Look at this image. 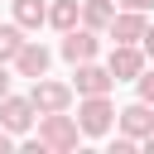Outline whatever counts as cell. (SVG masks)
Masks as SVG:
<instances>
[{
	"label": "cell",
	"instance_id": "7a4b0ae2",
	"mask_svg": "<svg viewBox=\"0 0 154 154\" xmlns=\"http://www.w3.org/2000/svg\"><path fill=\"white\" fill-rule=\"evenodd\" d=\"M34 120H38V144H43L48 154H72V149H77L82 130H77V120H72L67 111H48V116H34Z\"/></svg>",
	"mask_w": 154,
	"mask_h": 154
},
{
	"label": "cell",
	"instance_id": "4fadbf2b",
	"mask_svg": "<svg viewBox=\"0 0 154 154\" xmlns=\"http://www.w3.org/2000/svg\"><path fill=\"white\" fill-rule=\"evenodd\" d=\"M43 19H48V5L43 0H14V24L29 34V29H43Z\"/></svg>",
	"mask_w": 154,
	"mask_h": 154
},
{
	"label": "cell",
	"instance_id": "5bb4252c",
	"mask_svg": "<svg viewBox=\"0 0 154 154\" xmlns=\"http://www.w3.org/2000/svg\"><path fill=\"white\" fill-rule=\"evenodd\" d=\"M19 48H24V29L19 24H0V63H10Z\"/></svg>",
	"mask_w": 154,
	"mask_h": 154
},
{
	"label": "cell",
	"instance_id": "ac0fdd59",
	"mask_svg": "<svg viewBox=\"0 0 154 154\" xmlns=\"http://www.w3.org/2000/svg\"><path fill=\"white\" fill-rule=\"evenodd\" d=\"M149 5L154 0H116V10H144V14H149Z\"/></svg>",
	"mask_w": 154,
	"mask_h": 154
},
{
	"label": "cell",
	"instance_id": "7c38bea8",
	"mask_svg": "<svg viewBox=\"0 0 154 154\" xmlns=\"http://www.w3.org/2000/svg\"><path fill=\"white\" fill-rule=\"evenodd\" d=\"M111 14H116V0H82V24H87V29L106 34Z\"/></svg>",
	"mask_w": 154,
	"mask_h": 154
},
{
	"label": "cell",
	"instance_id": "5b68a950",
	"mask_svg": "<svg viewBox=\"0 0 154 154\" xmlns=\"http://www.w3.org/2000/svg\"><path fill=\"white\" fill-rule=\"evenodd\" d=\"M34 101L29 96H14V91H5L0 96V130H10V135H24L29 125H34Z\"/></svg>",
	"mask_w": 154,
	"mask_h": 154
},
{
	"label": "cell",
	"instance_id": "e0dca14e",
	"mask_svg": "<svg viewBox=\"0 0 154 154\" xmlns=\"http://www.w3.org/2000/svg\"><path fill=\"white\" fill-rule=\"evenodd\" d=\"M130 149H135V140H130V135H116V144H111V154H130Z\"/></svg>",
	"mask_w": 154,
	"mask_h": 154
},
{
	"label": "cell",
	"instance_id": "8fae6325",
	"mask_svg": "<svg viewBox=\"0 0 154 154\" xmlns=\"http://www.w3.org/2000/svg\"><path fill=\"white\" fill-rule=\"evenodd\" d=\"M43 24H53L58 34H63V29H72V24H82V0H53Z\"/></svg>",
	"mask_w": 154,
	"mask_h": 154
},
{
	"label": "cell",
	"instance_id": "9c48e42d",
	"mask_svg": "<svg viewBox=\"0 0 154 154\" xmlns=\"http://www.w3.org/2000/svg\"><path fill=\"white\" fill-rule=\"evenodd\" d=\"M140 67H144L140 43H116V48H111V58H106V72H111L116 82H135V77H140Z\"/></svg>",
	"mask_w": 154,
	"mask_h": 154
},
{
	"label": "cell",
	"instance_id": "9a60e30c",
	"mask_svg": "<svg viewBox=\"0 0 154 154\" xmlns=\"http://www.w3.org/2000/svg\"><path fill=\"white\" fill-rule=\"evenodd\" d=\"M135 87H140V101H149V106H154V67H140Z\"/></svg>",
	"mask_w": 154,
	"mask_h": 154
},
{
	"label": "cell",
	"instance_id": "8992f818",
	"mask_svg": "<svg viewBox=\"0 0 154 154\" xmlns=\"http://www.w3.org/2000/svg\"><path fill=\"white\" fill-rule=\"evenodd\" d=\"M77 72V82H72V96H101V91H111L116 87V77L106 72V67H96V58H87V63H72Z\"/></svg>",
	"mask_w": 154,
	"mask_h": 154
},
{
	"label": "cell",
	"instance_id": "d6986e66",
	"mask_svg": "<svg viewBox=\"0 0 154 154\" xmlns=\"http://www.w3.org/2000/svg\"><path fill=\"white\" fill-rule=\"evenodd\" d=\"M10 149H14V135H10V130H0V154H10Z\"/></svg>",
	"mask_w": 154,
	"mask_h": 154
},
{
	"label": "cell",
	"instance_id": "ba28073f",
	"mask_svg": "<svg viewBox=\"0 0 154 154\" xmlns=\"http://www.w3.org/2000/svg\"><path fill=\"white\" fill-rule=\"evenodd\" d=\"M48 63H53V53H48L38 38H24V48L10 58V67H14L19 77H29V82H34V77H43V72H48Z\"/></svg>",
	"mask_w": 154,
	"mask_h": 154
},
{
	"label": "cell",
	"instance_id": "ffe728a7",
	"mask_svg": "<svg viewBox=\"0 0 154 154\" xmlns=\"http://www.w3.org/2000/svg\"><path fill=\"white\" fill-rule=\"evenodd\" d=\"M10 91V63H0V96Z\"/></svg>",
	"mask_w": 154,
	"mask_h": 154
},
{
	"label": "cell",
	"instance_id": "3957f363",
	"mask_svg": "<svg viewBox=\"0 0 154 154\" xmlns=\"http://www.w3.org/2000/svg\"><path fill=\"white\" fill-rule=\"evenodd\" d=\"M29 101H34L38 116H48V111H72V87H67V82H53V77L43 72V77H34V87H29Z\"/></svg>",
	"mask_w": 154,
	"mask_h": 154
},
{
	"label": "cell",
	"instance_id": "44dd1931",
	"mask_svg": "<svg viewBox=\"0 0 154 154\" xmlns=\"http://www.w3.org/2000/svg\"><path fill=\"white\" fill-rule=\"evenodd\" d=\"M140 144H144V154H154V130H149V135H144Z\"/></svg>",
	"mask_w": 154,
	"mask_h": 154
},
{
	"label": "cell",
	"instance_id": "52a82bcc",
	"mask_svg": "<svg viewBox=\"0 0 154 154\" xmlns=\"http://www.w3.org/2000/svg\"><path fill=\"white\" fill-rule=\"evenodd\" d=\"M116 125H120V135H130L135 144L154 130V106L149 101H130V106H120L116 111Z\"/></svg>",
	"mask_w": 154,
	"mask_h": 154
},
{
	"label": "cell",
	"instance_id": "30bf717a",
	"mask_svg": "<svg viewBox=\"0 0 154 154\" xmlns=\"http://www.w3.org/2000/svg\"><path fill=\"white\" fill-rule=\"evenodd\" d=\"M144 10H116L111 14V24H106V34L116 38V43H140V34H144Z\"/></svg>",
	"mask_w": 154,
	"mask_h": 154
},
{
	"label": "cell",
	"instance_id": "6da1fadb",
	"mask_svg": "<svg viewBox=\"0 0 154 154\" xmlns=\"http://www.w3.org/2000/svg\"><path fill=\"white\" fill-rule=\"evenodd\" d=\"M77 130L87 135V140H101V135H111V125H116V101H111V91H101V96H77Z\"/></svg>",
	"mask_w": 154,
	"mask_h": 154
},
{
	"label": "cell",
	"instance_id": "277c9868",
	"mask_svg": "<svg viewBox=\"0 0 154 154\" xmlns=\"http://www.w3.org/2000/svg\"><path fill=\"white\" fill-rule=\"evenodd\" d=\"M58 53H63L67 63H87V58H96V53H101V38H96V29H87V24H72V29H63V43H58Z\"/></svg>",
	"mask_w": 154,
	"mask_h": 154
},
{
	"label": "cell",
	"instance_id": "2e32d148",
	"mask_svg": "<svg viewBox=\"0 0 154 154\" xmlns=\"http://www.w3.org/2000/svg\"><path fill=\"white\" fill-rule=\"evenodd\" d=\"M140 53H144V63H154V24H144V34H140Z\"/></svg>",
	"mask_w": 154,
	"mask_h": 154
}]
</instances>
